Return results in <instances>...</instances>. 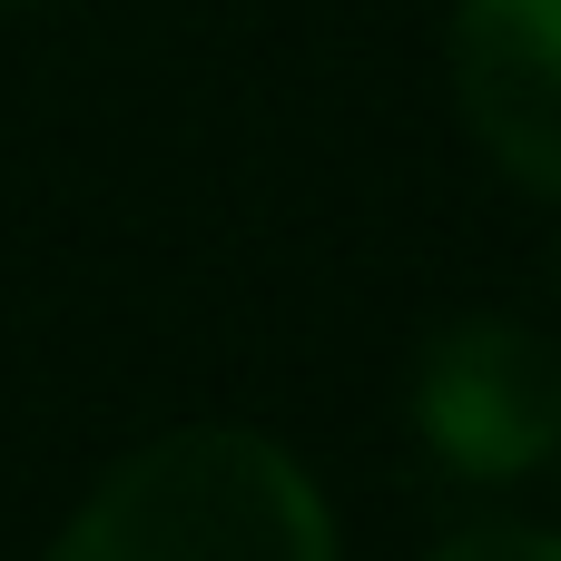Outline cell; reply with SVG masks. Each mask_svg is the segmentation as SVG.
I'll list each match as a JSON object with an SVG mask.
<instances>
[{
  "label": "cell",
  "instance_id": "1",
  "mask_svg": "<svg viewBox=\"0 0 561 561\" xmlns=\"http://www.w3.org/2000/svg\"><path fill=\"white\" fill-rule=\"evenodd\" d=\"M49 561H345V542L286 444L247 424H178L69 513Z\"/></svg>",
  "mask_w": 561,
  "mask_h": 561
},
{
  "label": "cell",
  "instance_id": "2",
  "mask_svg": "<svg viewBox=\"0 0 561 561\" xmlns=\"http://www.w3.org/2000/svg\"><path fill=\"white\" fill-rule=\"evenodd\" d=\"M404 414L454 483H523L561 454V345L513 316H454L414 355Z\"/></svg>",
  "mask_w": 561,
  "mask_h": 561
},
{
  "label": "cell",
  "instance_id": "3",
  "mask_svg": "<svg viewBox=\"0 0 561 561\" xmlns=\"http://www.w3.org/2000/svg\"><path fill=\"white\" fill-rule=\"evenodd\" d=\"M454 99L473 148L561 207V0H454Z\"/></svg>",
  "mask_w": 561,
  "mask_h": 561
},
{
  "label": "cell",
  "instance_id": "4",
  "mask_svg": "<svg viewBox=\"0 0 561 561\" xmlns=\"http://www.w3.org/2000/svg\"><path fill=\"white\" fill-rule=\"evenodd\" d=\"M424 561H561V533H542V523H473V533L434 542Z\"/></svg>",
  "mask_w": 561,
  "mask_h": 561
},
{
  "label": "cell",
  "instance_id": "5",
  "mask_svg": "<svg viewBox=\"0 0 561 561\" xmlns=\"http://www.w3.org/2000/svg\"><path fill=\"white\" fill-rule=\"evenodd\" d=\"M0 10H30V0H0Z\"/></svg>",
  "mask_w": 561,
  "mask_h": 561
},
{
  "label": "cell",
  "instance_id": "6",
  "mask_svg": "<svg viewBox=\"0 0 561 561\" xmlns=\"http://www.w3.org/2000/svg\"><path fill=\"white\" fill-rule=\"evenodd\" d=\"M552 276H561V247H552Z\"/></svg>",
  "mask_w": 561,
  "mask_h": 561
}]
</instances>
